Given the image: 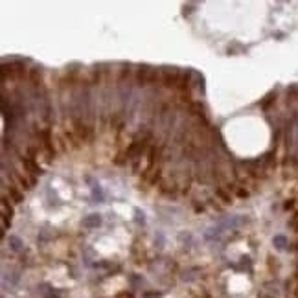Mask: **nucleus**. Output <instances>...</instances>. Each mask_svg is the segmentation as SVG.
<instances>
[{"label":"nucleus","instance_id":"1","mask_svg":"<svg viewBox=\"0 0 298 298\" xmlns=\"http://www.w3.org/2000/svg\"><path fill=\"white\" fill-rule=\"evenodd\" d=\"M22 166H24V170H26L28 173H32V175H41V173H43L41 168H39V164L35 162V159L28 157V155L22 157Z\"/></svg>","mask_w":298,"mask_h":298},{"label":"nucleus","instance_id":"2","mask_svg":"<svg viewBox=\"0 0 298 298\" xmlns=\"http://www.w3.org/2000/svg\"><path fill=\"white\" fill-rule=\"evenodd\" d=\"M13 210H8V199L2 197V219H4V227H8V223L11 221Z\"/></svg>","mask_w":298,"mask_h":298},{"label":"nucleus","instance_id":"3","mask_svg":"<svg viewBox=\"0 0 298 298\" xmlns=\"http://www.w3.org/2000/svg\"><path fill=\"white\" fill-rule=\"evenodd\" d=\"M100 223H101V217L98 215V213H91V215H89V217L83 221V225H85V227H98Z\"/></svg>","mask_w":298,"mask_h":298},{"label":"nucleus","instance_id":"4","mask_svg":"<svg viewBox=\"0 0 298 298\" xmlns=\"http://www.w3.org/2000/svg\"><path fill=\"white\" fill-rule=\"evenodd\" d=\"M10 243H11V249L13 250H17V252H19V250L22 249V243H21V240H19V238H15V236H11L10 238Z\"/></svg>","mask_w":298,"mask_h":298},{"label":"nucleus","instance_id":"5","mask_svg":"<svg viewBox=\"0 0 298 298\" xmlns=\"http://www.w3.org/2000/svg\"><path fill=\"white\" fill-rule=\"evenodd\" d=\"M274 243H276L278 249H283V247H285L283 245V243H285V238H283V236H278L276 240H274Z\"/></svg>","mask_w":298,"mask_h":298}]
</instances>
